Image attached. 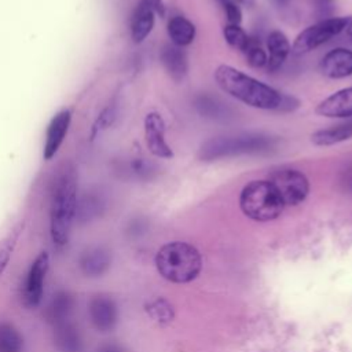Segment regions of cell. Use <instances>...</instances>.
I'll use <instances>...</instances> for the list:
<instances>
[{"mask_svg": "<svg viewBox=\"0 0 352 352\" xmlns=\"http://www.w3.org/2000/svg\"><path fill=\"white\" fill-rule=\"evenodd\" d=\"M214 80L226 94L250 107L282 110L283 94L232 66L220 65L214 70Z\"/></svg>", "mask_w": 352, "mask_h": 352, "instance_id": "obj_1", "label": "cell"}, {"mask_svg": "<svg viewBox=\"0 0 352 352\" xmlns=\"http://www.w3.org/2000/svg\"><path fill=\"white\" fill-rule=\"evenodd\" d=\"M77 209V172L74 166L65 165L59 172L51 195L50 234L56 246L69 242Z\"/></svg>", "mask_w": 352, "mask_h": 352, "instance_id": "obj_2", "label": "cell"}, {"mask_svg": "<svg viewBox=\"0 0 352 352\" xmlns=\"http://www.w3.org/2000/svg\"><path fill=\"white\" fill-rule=\"evenodd\" d=\"M276 139L261 132H245L219 136L205 142L199 148L202 161H213L246 154H261L274 148Z\"/></svg>", "mask_w": 352, "mask_h": 352, "instance_id": "obj_3", "label": "cell"}, {"mask_svg": "<svg viewBox=\"0 0 352 352\" xmlns=\"http://www.w3.org/2000/svg\"><path fill=\"white\" fill-rule=\"evenodd\" d=\"M201 264L199 252L186 242L166 243L155 256V265L160 275L175 283L192 280L199 274Z\"/></svg>", "mask_w": 352, "mask_h": 352, "instance_id": "obj_4", "label": "cell"}, {"mask_svg": "<svg viewBox=\"0 0 352 352\" xmlns=\"http://www.w3.org/2000/svg\"><path fill=\"white\" fill-rule=\"evenodd\" d=\"M239 206L245 216L256 221H270L280 216L283 202L270 180H252L241 191Z\"/></svg>", "mask_w": 352, "mask_h": 352, "instance_id": "obj_5", "label": "cell"}, {"mask_svg": "<svg viewBox=\"0 0 352 352\" xmlns=\"http://www.w3.org/2000/svg\"><path fill=\"white\" fill-rule=\"evenodd\" d=\"M349 21L351 19L346 16H334L322 19L318 23L308 26L296 37L292 51L301 55L320 47L345 30Z\"/></svg>", "mask_w": 352, "mask_h": 352, "instance_id": "obj_6", "label": "cell"}, {"mask_svg": "<svg viewBox=\"0 0 352 352\" xmlns=\"http://www.w3.org/2000/svg\"><path fill=\"white\" fill-rule=\"evenodd\" d=\"M278 191L285 206H296L305 201L309 192L307 176L293 168H280L271 173L268 179Z\"/></svg>", "mask_w": 352, "mask_h": 352, "instance_id": "obj_7", "label": "cell"}, {"mask_svg": "<svg viewBox=\"0 0 352 352\" xmlns=\"http://www.w3.org/2000/svg\"><path fill=\"white\" fill-rule=\"evenodd\" d=\"M50 268V256L47 252H41L32 263L25 285H23V304L28 308H36L43 298L44 282Z\"/></svg>", "mask_w": 352, "mask_h": 352, "instance_id": "obj_8", "label": "cell"}, {"mask_svg": "<svg viewBox=\"0 0 352 352\" xmlns=\"http://www.w3.org/2000/svg\"><path fill=\"white\" fill-rule=\"evenodd\" d=\"M88 314L98 331H111L118 322V308L116 301L106 294H96L89 300Z\"/></svg>", "mask_w": 352, "mask_h": 352, "instance_id": "obj_9", "label": "cell"}, {"mask_svg": "<svg viewBox=\"0 0 352 352\" xmlns=\"http://www.w3.org/2000/svg\"><path fill=\"white\" fill-rule=\"evenodd\" d=\"M144 138L148 151L158 158H172L173 151L165 140V122L160 113L151 111L144 118Z\"/></svg>", "mask_w": 352, "mask_h": 352, "instance_id": "obj_10", "label": "cell"}, {"mask_svg": "<svg viewBox=\"0 0 352 352\" xmlns=\"http://www.w3.org/2000/svg\"><path fill=\"white\" fill-rule=\"evenodd\" d=\"M72 121V111L69 109H63L58 111L50 121L45 132V142L43 148V157L45 161H50L62 146L65 136L67 135L69 126Z\"/></svg>", "mask_w": 352, "mask_h": 352, "instance_id": "obj_11", "label": "cell"}, {"mask_svg": "<svg viewBox=\"0 0 352 352\" xmlns=\"http://www.w3.org/2000/svg\"><path fill=\"white\" fill-rule=\"evenodd\" d=\"M315 113L329 118L352 117V87L342 88L324 98L315 109Z\"/></svg>", "mask_w": 352, "mask_h": 352, "instance_id": "obj_12", "label": "cell"}, {"mask_svg": "<svg viewBox=\"0 0 352 352\" xmlns=\"http://www.w3.org/2000/svg\"><path fill=\"white\" fill-rule=\"evenodd\" d=\"M111 264V254L104 246H89L78 257L80 271L89 278H98L107 272Z\"/></svg>", "mask_w": 352, "mask_h": 352, "instance_id": "obj_13", "label": "cell"}, {"mask_svg": "<svg viewBox=\"0 0 352 352\" xmlns=\"http://www.w3.org/2000/svg\"><path fill=\"white\" fill-rule=\"evenodd\" d=\"M320 72L329 78H345L352 76V50L334 48L320 60Z\"/></svg>", "mask_w": 352, "mask_h": 352, "instance_id": "obj_14", "label": "cell"}, {"mask_svg": "<svg viewBox=\"0 0 352 352\" xmlns=\"http://www.w3.org/2000/svg\"><path fill=\"white\" fill-rule=\"evenodd\" d=\"M155 21V7L153 0H140L131 18V37L135 43H142L153 30Z\"/></svg>", "mask_w": 352, "mask_h": 352, "instance_id": "obj_15", "label": "cell"}, {"mask_svg": "<svg viewBox=\"0 0 352 352\" xmlns=\"http://www.w3.org/2000/svg\"><path fill=\"white\" fill-rule=\"evenodd\" d=\"M74 309V298L67 290H58L45 309V318L54 326L70 320Z\"/></svg>", "mask_w": 352, "mask_h": 352, "instance_id": "obj_16", "label": "cell"}, {"mask_svg": "<svg viewBox=\"0 0 352 352\" xmlns=\"http://www.w3.org/2000/svg\"><path fill=\"white\" fill-rule=\"evenodd\" d=\"M54 341L59 352H84L81 334L70 320L54 326Z\"/></svg>", "mask_w": 352, "mask_h": 352, "instance_id": "obj_17", "label": "cell"}, {"mask_svg": "<svg viewBox=\"0 0 352 352\" xmlns=\"http://www.w3.org/2000/svg\"><path fill=\"white\" fill-rule=\"evenodd\" d=\"M267 48H268V59L267 67L271 72L278 70L292 51V45L287 37L280 30H272L267 37Z\"/></svg>", "mask_w": 352, "mask_h": 352, "instance_id": "obj_18", "label": "cell"}, {"mask_svg": "<svg viewBox=\"0 0 352 352\" xmlns=\"http://www.w3.org/2000/svg\"><path fill=\"white\" fill-rule=\"evenodd\" d=\"M160 58L165 70L169 73V76L173 80L180 81L184 78V76L187 74L188 63H187V55L182 50V47H176L173 44L165 45L161 50Z\"/></svg>", "mask_w": 352, "mask_h": 352, "instance_id": "obj_19", "label": "cell"}, {"mask_svg": "<svg viewBox=\"0 0 352 352\" xmlns=\"http://www.w3.org/2000/svg\"><path fill=\"white\" fill-rule=\"evenodd\" d=\"M352 138V120L344 121L329 128L319 129L311 135V142L316 146H331Z\"/></svg>", "mask_w": 352, "mask_h": 352, "instance_id": "obj_20", "label": "cell"}, {"mask_svg": "<svg viewBox=\"0 0 352 352\" xmlns=\"http://www.w3.org/2000/svg\"><path fill=\"white\" fill-rule=\"evenodd\" d=\"M168 34L173 45L186 47L195 38V26L187 18L177 15L168 22Z\"/></svg>", "mask_w": 352, "mask_h": 352, "instance_id": "obj_21", "label": "cell"}, {"mask_svg": "<svg viewBox=\"0 0 352 352\" xmlns=\"http://www.w3.org/2000/svg\"><path fill=\"white\" fill-rule=\"evenodd\" d=\"M22 348V334L12 324L0 323V352H21Z\"/></svg>", "mask_w": 352, "mask_h": 352, "instance_id": "obj_22", "label": "cell"}, {"mask_svg": "<svg viewBox=\"0 0 352 352\" xmlns=\"http://www.w3.org/2000/svg\"><path fill=\"white\" fill-rule=\"evenodd\" d=\"M146 309H147L148 315L153 318V320H155L160 324H168L173 319L172 305L164 298L151 301Z\"/></svg>", "mask_w": 352, "mask_h": 352, "instance_id": "obj_23", "label": "cell"}, {"mask_svg": "<svg viewBox=\"0 0 352 352\" xmlns=\"http://www.w3.org/2000/svg\"><path fill=\"white\" fill-rule=\"evenodd\" d=\"M223 34L226 41L234 47L238 48L239 51H243L245 47L248 45L250 36L246 34V32L239 26V25H227L223 29Z\"/></svg>", "mask_w": 352, "mask_h": 352, "instance_id": "obj_24", "label": "cell"}, {"mask_svg": "<svg viewBox=\"0 0 352 352\" xmlns=\"http://www.w3.org/2000/svg\"><path fill=\"white\" fill-rule=\"evenodd\" d=\"M249 62L250 66L253 67H263L267 66V54L263 50V47L260 45V43L257 40H254L253 37H250L248 45L245 47V50L242 51Z\"/></svg>", "mask_w": 352, "mask_h": 352, "instance_id": "obj_25", "label": "cell"}, {"mask_svg": "<svg viewBox=\"0 0 352 352\" xmlns=\"http://www.w3.org/2000/svg\"><path fill=\"white\" fill-rule=\"evenodd\" d=\"M19 232H21V227L12 230L1 242H0V275L3 274V271L6 270L10 258H11V254H12V250L16 245V241H18V236H19Z\"/></svg>", "mask_w": 352, "mask_h": 352, "instance_id": "obj_26", "label": "cell"}, {"mask_svg": "<svg viewBox=\"0 0 352 352\" xmlns=\"http://www.w3.org/2000/svg\"><path fill=\"white\" fill-rule=\"evenodd\" d=\"M224 10L228 25H239L242 21V12L235 0H217Z\"/></svg>", "mask_w": 352, "mask_h": 352, "instance_id": "obj_27", "label": "cell"}, {"mask_svg": "<svg viewBox=\"0 0 352 352\" xmlns=\"http://www.w3.org/2000/svg\"><path fill=\"white\" fill-rule=\"evenodd\" d=\"M197 107L199 109V111L202 114L209 116V117H219L221 113V106L216 100H213L212 98H208V96L199 98L197 102Z\"/></svg>", "mask_w": 352, "mask_h": 352, "instance_id": "obj_28", "label": "cell"}, {"mask_svg": "<svg viewBox=\"0 0 352 352\" xmlns=\"http://www.w3.org/2000/svg\"><path fill=\"white\" fill-rule=\"evenodd\" d=\"M131 170L140 179H147L154 173V166L144 158H135L131 161Z\"/></svg>", "mask_w": 352, "mask_h": 352, "instance_id": "obj_29", "label": "cell"}, {"mask_svg": "<svg viewBox=\"0 0 352 352\" xmlns=\"http://www.w3.org/2000/svg\"><path fill=\"white\" fill-rule=\"evenodd\" d=\"M96 352H124V349L116 342H104L96 348Z\"/></svg>", "mask_w": 352, "mask_h": 352, "instance_id": "obj_30", "label": "cell"}, {"mask_svg": "<svg viewBox=\"0 0 352 352\" xmlns=\"http://www.w3.org/2000/svg\"><path fill=\"white\" fill-rule=\"evenodd\" d=\"M316 3H318V7H319L322 11H324V12H326L327 7L330 6V0H316Z\"/></svg>", "mask_w": 352, "mask_h": 352, "instance_id": "obj_31", "label": "cell"}, {"mask_svg": "<svg viewBox=\"0 0 352 352\" xmlns=\"http://www.w3.org/2000/svg\"><path fill=\"white\" fill-rule=\"evenodd\" d=\"M346 33H348L349 36H352V19L349 21V23H348V26H346Z\"/></svg>", "mask_w": 352, "mask_h": 352, "instance_id": "obj_32", "label": "cell"}, {"mask_svg": "<svg viewBox=\"0 0 352 352\" xmlns=\"http://www.w3.org/2000/svg\"><path fill=\"white\" fill-rule=\"evenodd\" d=\"M153 3H154V7L155 8H161L162 6H161V0H153Z\"/></svg>", "mask_w": 352, "mask_h": 352, "instance_id": "obj_33", "label": "cell"}]
</instances>
